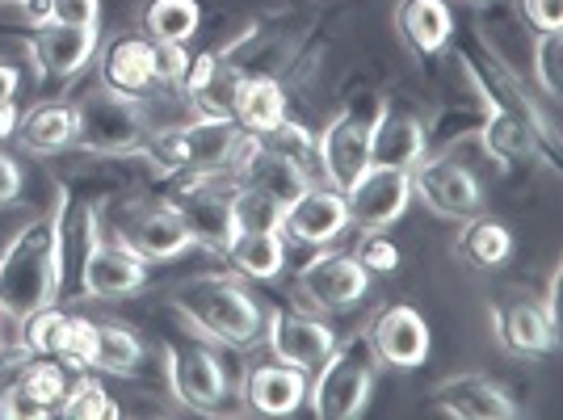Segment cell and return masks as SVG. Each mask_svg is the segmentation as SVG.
Wrapping results in <instances>:
<instances>
[{"label": "cell", "mask_w": 563, "mask_h": 420, "mask_svg": "<svg viewBox=\"0 0 563 420\" xmlns=\"http://www.w3.org/2000/svg\"><path fill=\"white\" fill-rule=\"evenodd\" d=\"M18 106H13V101H0V140H9V135H13V131H18Z\"/></svg>", "instance_id": "obj_44"}, {"label": "cell", "mask_w": 563, "mask_h": 420, "mask_svg": "<svg viewBox=\"0 0 563 420\" xmlns=\"http://www.w3.org/2000/svg\"><path fill=\"white\" fill-rule=\"evenodd\" d=\"M265 350L274 362H286L295 371L311 374L336 345V332L329 320H316L303 311H269V324H265Z\"/></svg>", "instance_id": "obj_16"}, {"label": "cell", "mask_w": 563, "mask_h": 420, "mask_svg": "<svg viewBox=\"0 0 563 420\" xmlns=\"http://www.w3.org/2000/svg\"><path fill=\"white\" fill-rule=\"evenodd\" d=\"M140 362H143V345L131 328L97 324V350H93V366H89V371L126 378V374L140 371Z\"/></svg>", "instance_id": "obj_30"}, {"label": "cell", "mask_w": 563, "mask_h": 420, "mask_svg": "<svg viewBox=\"0 0 563 420\" xmlns=\"http://www.w3.org/2000/svg\"><path fill=\"white\" fill-rule=\"evenodd\" d=\"M38 22L55 25H97L101 22V0H38Z\"/></svg>", "instance_id": "obj_37"}, {"label": "cell", "mask_w": 563, "mask_h": 420, "mask_svg": "<svg viewBox=\"0 0 563 420\" xmlns=\"http://www.w3.org/2000/svg\"><path fill=\"white\" fill-rule=\"evenodd\" d=\"M13 135L22 140L25 152L55 156V152H64V147L76 143V110H71V101H38V106H30L18 118Z\"/></svg>", "instance_id": "obj_25"}, {"label": "cell", "mask_w": 563, "mask_h": 420, "mask_svg": "<svg viewBox=\"0 0 563 420\" xmlns=\"http://www.w3.org/2000/svg\"><path fill=\"white\" fill-rule=\"evenodd\" d=\"M278 232L286 244H303V248H329L341 235L350 232V207H345V194L341 189L324 186H307L295 202L282 207Z\"/></svg>", "instance_id": "obj_10"}, {"label": "cell", "mask_w": 563, "mask_h": 420, "mask_svg": "<svg viewBox=\"0 0 563 420\" xmlns=\"http://www.w3.org/2000/svg\"><path fill=\"white\" fill-rule=\"evenodd\" d=\"M228 261L244 278L269 281L282 274L286 265V240H282L278 228H257V232H240L235 244L228 248Z\"/></svg>", "instance_id": "obj_28"}, {"label": "cell", "mask_w": 563, "mask_h": 420, "mask_svg": "<svg viewBox=\"0 0 563 420\" xmlns=\"http://www.w3.org/2000/svg\"><path fill=\"white\" fill-rule=\"evenodd\" d=\"M378 362L371 353L366 332H353L336 341L332 353L307 378V404L320 420H353L366 412L375 391Z\"/></svg>", "instance_id": "obj_3"}, {"label": "cell", "mask_w": 563, "mask_h": 420, "mask_svg": "<svg viewBox=\"0 0 563 420\" xmlns=\"http://www.w3.org/2000/svg\"><path fill=\"white\" fill-rule=\"evenodd\" d=\"M517 9H521V18L530 30H560L563 25V0H517Z\"/></svg>", "instance_id": "obj_41"}, {"label": "cell", "mask_w": 563, "mask_h": 420, "mask_svg": "<svg viewBox=\"0 0 563 420\" xmlns=\"http://www.w3.org/2000/svg\"><path fill=\"white\" fill-rule=\"evenodd\" d=\"M64 290L59 261V202L30 219L22 232L0 248V316L22 328L34 311L55 303Z\"/></svg>", "instance_id": "obj_1"}, {"label": "cell", "mask_w": 563, "mask_h": 420, "mask_svg": "<svg viewBox=\"0 0 563 420\" xmlns=\"http://www.w3.org/2000/svg\"><path fill=\"white\" fill-rule=\"evenodd\" d=\"M261 143H265L269 152L286 156V161H295L299 168H307V173H311V181H320V152H316V135L307 131L303 122H295V118L286 114L274 131H265V135H261Z\"/></svg>", "instance_id": "obj_31"}, {"label": "cell", "mask_w": 563, "mask_h": 420, "mask_svg": "<svg viewBox=\"0 0 563 420\" xmlns=\"http://www.w3.org/2000/svg\"><path fill=\"white\" fill-rule=\"evenodd\" d=\"M18 383L47 408L51 417H55L59 399H64V391H68V374H64V366H59L55 357H34L25 371H18Z\"/></svg>", "instance_id": "obj_34"}, {"label": "cell", "mask_w": 563, "mask_h": 420, "mask_svg": "<svg viewBox=\"0 0 563 420\" xmlns=\"http://www.w3.org/2000/svg\"><path fill=\"white\" fill-rule=\"evenodd\" d=\"M408 181H412V198H421L438 219L463 223V219L484 210V186H479V177L471 173L467 164L450 161V156L424 152L421 161L408 168Z\"/></svg>", "instance_id": "obj_6"}, {"label": "cell", "mask_w": 563, "mask_h": 420, "mask_svg": "<svg viewBox=\"0 0 563 420\" xmlns=\"http://www.w3.org/2000/svg\"><path fill=\"white\" fill-rule=\"evenodd\" d=\"M560 55H563V34L560 30H542L539 38L530 43V76L539 85V93L555 106L560 101Z\"/></svg>", "instance_id": "obj_33"}, {"label": "cell", "mask_w": 563, "mask_h": 420, "mask_svg": "<svg viewBox=\"0 0 563 420\" xmlns=\"http://www.w3.org/2000/svg\"><path fill=\"white\" fill-rule=\"evenodd\" d=\"M463 4H488V0H463Z\"/></svg>", "instance_id": "obj_46"}, {"label": "cell", "mask_w": 563, "mask_h": 420, "mask_svg": "<svg viewBox=\"0 0 563 420\" xmlns=\"http://www.w3.org/2000/svg\"><path fill=\"white\" fill-rule=\"evenodd\" d=\"M429 152L424 122L396 106H378L375 126H371V164L383 168H412Z\"/></svg>", "instance_id": "obj_21"}, {"label": "cell", "mask_w": 563, "mask_h": 420, "mask_svg": "<svg viewBox=\"0 0 563 420\" xmlns=\"http://www.w3.org/2000/svg\"><path fill=\"white\" fill-rule=\"evenodd\" d=\"M278 219H282V202H274V198L261 194V189H249L235 181V223H240V232L278 228Z\"/></svg>", "instance_id": "obj_36"}, {"label": "cell", "mask_w": 563, "mask_h": 420, "mask_svg": "<svg viewBox=\"0 0 563 420\" xmlns=\"http://www.w3.org/2000/svg\"><path fill=\"white\" fill-rule=\"evenodd\" d=\"M454 253L467 261L471 269H496V265H505L509 253H514V232L500 219H488L479 210V214L463 219V232L454 240Z\"/></svg>", "instance_id": "obj_27"}, {"label": "cell", "mask_w": 563, "mask_h": 420, "mask_svg": "<svg viewBox=\"0 0 563 420\" xmlns=\"http://www.w3.org/2000/svg\"><path fill=\"white\" fill-rule=\"evenodd\" d=\"M165 383L168 396L194 412H219L228 399V374H223L219 353H211L198 341H168Z\"/></svg>", "instance_id": "obj_7"}, {"label": "cell", "mask_w": 563, "mask_h": 420, "mask_svg": "<svg viewBox=\"0 0 563 420\" xmlns=\"http://www.w3.org/2000/svg\"><path fill=\"white\" fill-rule=\"evenodd\" d=\"M93 350H97V324L93 320H85V316H68L64 320V336H59V362L68 366V371H89L93 366Z\"/></svg>", "instance_id": "obj_35"}, {"label": "cell", "mask_w": 563, "mask_h": 420, "mask_svg": "<svg viewBox=\"0 0 563 420\" xmlns=\"http://www.w3.org/2000/svg\"><path fill=\"white\" fill-rule=\"evenodd\" d=\"M168 207L181 214L186 232L194 235V248L228 257V248L240 235V223H235V181L228 173H219V177H189L186 186L173 189Z\"/></svg>", "instance_id": "obj_5"}, {"label": "cell", "mask_w": 563, "mask_h": 420, "mask_svg": "<svg viewBox=\"0 0 563 420\" xmlns=\"http://www.w3.org/2000/svg\"><path fill=\"white\" fill-rule=\"evenodd\" d=\"M232 118L240 122L244 135L261 140L265 131H274L282 118H286V93H282V85L274 80V76H265V71L244 76L240 89H235Z\"/></svg>", "instance_id": "obj_26"}, {"label": "cell", "mask_w": 563, "mask_h": 420, "mask_svg": "<svg viewBox=\"0 0 563 420\" xmlns=\"http://www.w3.org/2000/svg\"><path fill=\"white\" fill-rule=\"evenodd\" d=\"M18 198H22V168H18L13 156L0 152V210L13 207Z\"/></svg>", "instance_id": "obj_42"}, {"label": "cell", "mask_w": 563, "mask_h": 420, "mask_svg": "<svg viewBox=\"0 0 563 420\" xmlns=\"http://www.w3.org/2000/svg\"><path fill=\"white\" fill-rule=\"evenodd\" d=\"M114 235L122 244H131L147 265H156V261H177L194 248V235L186 232L181 214L168 207V202L126 207V219L114 228Z\"/></svg>", "instance_id": "obj_15"}, {"label": "cell", "mask_w": 563, "mask_h": 420, "mask_svg": "<svg viewBox=\"0 0 563 420\" xmlns=\"http://www.w3.org/2000/svg\"><path fill=\"white\" fill-rule=\"evenodd\" d=\"M177 131V152H181V173L189 177H232V164L244 147V131L232 114H198L173 126Z\"/></svg>", "instance_id": "obj_11"}, {"label": "cell", "mask_w": 563, "mask_h": 420, "mask_svg": "<svg viewBox=\"0 0 563 420\" xmlns=\"http://www.w3.org/2000/svg\"><path fill=\"white\" fill-rule=\"evenodd\" d=\"M412 202V181L408 168H383L371 164L350 189H345V207H350V228L357 232H387Z\"/></svg>", "instance_id": "obj_14"}, {"label": "cell", "mask_w": 563, "mask_h": 420, "mask_svg": "<svg viewBox=\"0 0 563 420\" xmlns=\"http://www.w3.org/2000/svg\"><path fill=\"white\" fill-rule=\"evenodd\" d=\"M366 341L375 353L378 366L387 371H421L433 350V336H429V320L412 303H387L378 311L371 328H366Z\"/></svg>", "instance_id": "obj_12"}, {"label": "cell", "mask_w": 563, "mask_h": 420, "mask_svg": "<svg viewBox=\"0 0 563 420\" xmlns=\"http://www.w3.org/2000/svg\"><path fill=\"white\" fill-rule=\"evenodd\" d=\"M18 85H22V71L0 64V101H13V97H18Z\"/></svg>", "instance_id": "obj_43"}, {"label": "cell", "mask_w": 563, "mask_h": 420, "mask_svg": "<svg viewBox=\"0 0 563 420\" xmlns=\"http://www.w3.org/2000/svg\"><path fill=\"white\" fill-rule=\"evenodd\" d=\"M55 412L68 420H110V417H118V404L110 399V391L97 383L93 374L80 371V378L68 383V391H64Z\"/></svg>", "instance_id": "obj_32"}, {"label": "cell", "mask_w": 563, "mask_h": 420, "mask_svg": "<svg viewBox=\"0 0 563 420\" xmlns=\"http://www.w3.org/2000/svg\"><path fill=\"white\" fill-rule=\"evenodd\" d=\"M0 320H4V316H0ZM0 353H4V336H0Z\"/></svg>", "instance_id": "obj_47"}, {"label": "cell", "mask_w": 563, "mask_h": 420, "mask_svg": "<svg viewBox=\"0 0 563 420\" xmlns=\"http://www.w3.org/2000/svg\"><path fill=\"white\" fill-rule=\"evenodd\" d=\"M307 378L311 374L295 371L286 362H257L244 374L240 399L257 417H290V412H299L307 404Z\"/></svg>", "instance_id": "obj_19"}, {"label": "cell", "mask_w": 563, "mask_h": 420, "mask_svg": "<svg viewBox=\"0 0 563 420\" xmlns=\"http://www.w3.org/2000/svg\"><path fill=\"white\" fill-rule=\"evenodd\" d=\"M396 30L412 55L433 59L454 34V13H450L446 0H399Z\"/></svg>", "instance_id": "obj_24"}, {"label": "cell", "mask_w": 563, "mask_h": 420, "mask_svg": "<svg viewBox=\"0 0 563 420\" xmlns=\"http://www.w3.org/2000/svg\"><path fill=\"white\" fill-rule=\"evenodd\" d=\"M371 126H375V114H362V110H341L329 118V126L316 135L324 186L345 194L371 168Z\"/></svg>", "instance_id": "obj_8"}, {"label": "cell", "mask_w": 563, "mask_h": 420, "mask_svg": "<svg viewBox=\"0 0 563 420\" xmlns=\"http://www.w3.org/2000/svg\"><path fill=\"white\" fill-rule=\"evenodd\" d=\"M232 181H240V186L249 189H261V194H269L274 202H295L299 194H303L307 186H316L311 181V173L307 168H299L295 161H286V156H278V152H269L261 140H244V147H240V156H235L232 164Z\"/></svg>", "instance_id": "obj_17"}, {"label": "cell", "mask_w": 563, "mask_h": 420, "mask_svg": "<svg viewBox=\"0 0 563 420\" xmlns=\"http://www.w3.org/2000/svg\"><path fill=\"white\" fill-rule=\"evenodd\" d=\"M433 412L459 420H514L517 404L484 374H450L433 387Z\"/></svg>", "instance_id": "obj_18"}, {"label": "cell", "mask_w": 563, "mask_h": 420, "mask_svg": "<svg viewBox=\"0 0 563 420\" xmlns=\"http://www.w3.org/2000/svg\"><path fill=\"white\" fill-rule=\"evenodd\" d=\"M71 110H76V143L97 156H140L143 161V147L156 135V126L143 114V97L110 93L106 85L71 101Z\"/></svg>", "instance_id": "obj_4"}, {"label": "cell", "mask_w": 563, "mask_h": 420, "mask_svg": "<svg viewBox=\"0 0 563 420\" xmlns=\"http://www.w3.org/2000/svg\"><path fill=\"white\" fill-rule=\"evenodd\" d=\"M173 311L214 345L249 350L261 341V307L235 274H198L173 290Z\"/></svg>", "instance_id": "obj_2"}, {"label": "cell", "mask_w": 563, "mask_h": 420, "mask_svg": "<svg viewBox=\"0 0 563 420\" xmlns=\"http://www.w3.org/2000/svg\"><path fill=\"white\" fill-rule=\"evenodd\" d=\"M80 269V295L85 299H122L135 295L147 281V261L122 244L118 235H93V244L85 248V257L76 261Z\"/></svg>", "instance_id": "obj_13"}, {"label": "cell", "mask_w": 563, "mask_h": 420, "mask_svg": "<svg viewBox=\"0 0 563 420\" xmlns=\"http://www.w3.org/2000/svg\"><path fill=\"white\" fill-rule=\"evenodd\" d=\"M366 290H371V274L362 269V261L353 253L324 248L295 274V295L316 311H345V307L362 303Z\"/></svg>", "instance_id": "obj_9"}, {"label": "cell", "mask_w": 563, "mask_h": 420, "mask_svg": "<svg viewBox=\"0 0 563 420\" xmlns=\"http://www.w3.org/2000/svg\"><path fill=\"white\" fill-rule=\"evenodd\" d=\"M0 4H30V0H0Z\"/></svg>", "instance_id": "obj_45"}, {"label": "cell", "mask_w": 563, "mask_h": 420, "mask_svg": "<svg viewBox=\"0 0 563 420\" xmlns=\"http://www.w3.org/2000/svg\"><path fill=\"white\" fill-rule=\"evenodd\" d=\"M156 47V85L161 89H181L189 71V55L186 43H152Z\"/></svg>", "instance_id": "obj_39"}, {"label": "cell", "mask_w": 563, "mask_h": 420, "mask_svg": "<svg viewBox=\"0 0 563 420\" xmlns=\"http://www.w3.org/2000/svg\"><path fill=\"white\" fill-rule=\"evenodd\" d=\"M493 332L514 357H547L560 341V332L547 324L539 303L493 307Z\"/></svg>", "instance_id": "obj_23"}, {"label": "cell", "mask_w": 563, "mask_h": 420, "mask_svg": "<svg viewBox=\"0 0 563 420\" xmlns=\"http://www.w3.org/2000/svg\"><path fill=\"white\" fill-rule=\"evenodd\" d=\"M0 417H9V420H43V417H51L47 408L38 404V399L25 391L22 383H18V374L0 387Z\"/></svg>", "instance_id": "obj_40"}, {"label": "cell", "mask_w": 563, "mask_h": 420, "mask_svg": "<svg viewBox=\"0 0 563 420\" xmlns=\"http://www.w3.org/2000/svg\"><path fill=\"white\" fill-rule=\"evenodd\" d=\"M101 85L110 93L143 97L156 85V47L143 34H122L101 55Z\"/></svg>", "instance_id": "obj_22"}, {"label": "cell", "mask_w": 563, "mask_h": 420, "mask_svg": "<svg viewBox=\"0 0 563 420\" xmlns=\"http://www.w3.org/2000/svg\"><path fill=\"white\" fill-rule=\"evenodd\" d=\"M202 25L198 0H152L143 9V38L147 43H189Z\"/></svg>", "instance_id": "obj_29"}, {"label": "cell", "mask_w": 563, "mask_h": 420, "mask_svg": "<svg viewBox=\"0 0 563 420\" xmlns=\"http://www.w3.org/2000/svg\"><path fill=\"white\" fill-rule=\"evenodd\" d=\"M97 51V25H34V59L47 80H71L89 68Z\"/></svg>", "instance_id": "obj_20"}, {"label": "cell", "mask_w": 563, "mask_h": 420, "mask_svg": "<svg viewBox=\"0 0 563 420\" xmlns=\"http://www.w3.org/2000/svg\"><path fill=\"white\" fill-rule=\"evenodd\" d=\"M353 257L362 261V269L366 274H396L399 269V248H396V240H387L383 232H366L362 235V244H357V253Z\"/></svg>", "instance_id": "obj_38"}]
</instances>
